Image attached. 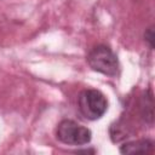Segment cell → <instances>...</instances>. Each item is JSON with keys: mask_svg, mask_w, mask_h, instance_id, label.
Returning <instances> with one entry per match:
<instances>
[{"mask_svg": "<svg viewBox=\"0 0 155 155\" xmlns=\"http://www.w3.org/2000/svg\"><path fill=\"white\" fill-rule=\"evenodd\" d=\"M86 61L90 68L103 75L115 78L119 75L120 64L117 56L107 45H96L87 53Z\"/></svg>", "mask_w": 155, "mask_h": 155, "instance_id": "obj_1", "label": "cell"}, {"mask_svg": "<svg viewBox=\"0 0 155 155\" xmlns=\"http://www.w3.org/2000/svg\"><path fill=\"white\" fill-rule=\"evenodd\" d=\"M78 108L80 114L90 121L101 119L108 110V99L99 90L86 88L78 97Z\"/></svg>", "mask_w": 155, "mask_h": 155, "instance_id": "obj_2", "label": "cell"}, {"mask_svg": "<svg viewBox=\"0 0 155 155\" xmlns=\"http://www.w3.org/2000/svg\"><path fill=\"white\" fill-rule=\"evenodd\" d=\"M56 138L67 145H85L92 139V132L74 120L64 119L56 127Z\"/></svg>", "mask_w": 155, "mask_h": 155, "instance_id": "obj_3", "label": "cell"}, {"mask_svg": "<svg viewBox=\"0 0 155 155\" xmlns=\"http://www.w3.org/2000/svg\"><path fill=\"white\" fill-rule=\"evenodd\" d=\"M154 142L149 138H142L136 140L125 142L122 145H120V153L121 154H147L153 153Z\"/></svg>", "mask_w": 155, "mask_h": 155, "instance_id": "obj_4", "label": "cell"}, {"mask_svg": "<svg viewBox=\"0 0 155 155\" xmlns=\"http://www.w3.org/2000/svg\"><path fill=\"white\" fill-rule=\"evenodd\" d=\"M139 113H140L142 120L149 126H151L154 122V98H153V92L150 88L145 91L140 97Z\"/></svg>", "mask_w": 155, "mask_h": 155, "instance_id": "obj_5", "label": "cell"}, {"mask_svg": "<svg viewBox=\"0 0 155 155\" xmlns=\"http://www.w3.org/2000/svg\"><path fill=\"white\" fill-rule=\"evenodd\" d=\"M144 41L148 44L150 50H154V25H150L144 31Z\"/></svg>", "mask_w": 155, "mask_h": 155, "instance_id": "obj_6", "label": "cell"}]
</instances>
